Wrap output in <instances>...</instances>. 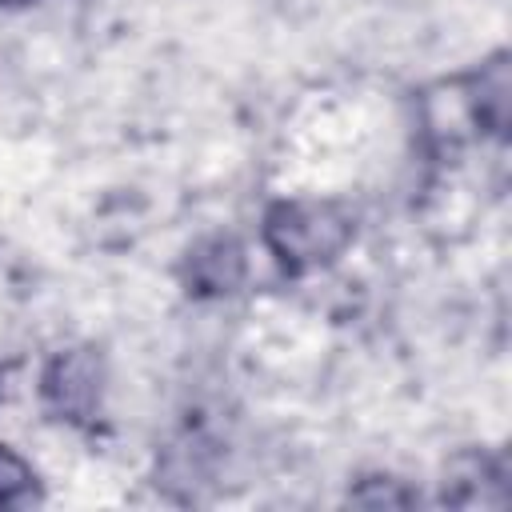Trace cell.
I'll use <instances>...</instances> for the list:
<instances>
[{"label": "cell", "instance_id": "obj_1", "mask_svg": "<svg viewBox=\"0 0 512 512\" xmlns=\"http://www.w3.org/2000/svg\"><path fill=\"white\" fill-rule=\"evenodd\" d=\"M260 240L288 276H308L336 264L356 240V216L336 200L284 196L260 216Z\"/></svg>", "mask_w": 512, "mask_h": 512}, {"label": "cell", "instance_id": "obj_2", "mask_svg": "<svg viewBox=\"0 0 512 512\" xmlns=\"http://www.w3.org/2000/svg\"><path fill=\"white\" fill-rule=\"evenodd\" d=\"M108 396V364L96 344L56 348L40 368V404L52 420L88 428L100 420Z\"/></svg>", "mask_w": 512, "mask_h": 512}, {"label": "cell", "instance_id": "obj_6", "mask_svg": "<svg viewBox=\"0 0 512 512\" xmlns=\"http://www.w3.org/2000/svg\"><path fill=\"white\" fill-rule=\"evenodd\" d=\"M40 500V472L28 456L0 440V508H28Z\"/></svg>", "mask_w": 512, "mask_h": 512}, {"label": "cell", "instance_id": "obj_3", "mask_svg": "<svg viewBox=\"0 0 512 512\" xmlns=\"http://www.w3.org/2000/svg\"><path fill=\"white\" fill-rule=\"evenodd\" d=\"M176 276L192 300H224L248 280V248L232 232H204L180 252Z\"/></svg>", "mask_w": 512, "mask_h": 512}, {"label": "cell", "instance_id": "obj_7", "mask_svg": "<svg viewBox=\"0 0 512 512\" xmlns=\"http://www.w3.org/2000/svg\"><path fill=\"white\" fill-rule=\"evenodd\" d=\"M348 500L364 504V508H408L420 496H416V488H408V480H400L392 472H372L348 488Z\"/></svg>", "mask_w": 512, "mask_h": 512}, {"label": "cell", "instance_id": "obj_4", "mask_svg": "<svg viewBox=\"0 0 512 512\" xmlns=\"http://www.w3.org/2000/svg\"><path fill=\"white\" fill-rule=\"evenodd\" d=\"M440 500L452 508H496L508 500L504 464L480 448H464L444 464L440 476Z\"/></svg>", "mask_w": 512, "mask_h": 512}, {"label": "cell", "instance_id": "obj_5", "mask_svg": "<svg viewBox=\"0 0 512 512\" xmlns=\"http://www.w3.org/2000/svg\"><path fill=\"white\" fill-rule=\"evenodd\" d=\"M508 92H512V80H508V56L504 52H496L476 72H468V80H464V104H468V116H472L476 132L504 136L508 108H512V96Z\"/></svg>", "mask_w": 512, "mask_h": 512}, {"label": "cell", "instance_id": "obj_8", "mask_svg": "<svg viewBox=\"0 0 512 512\" xmlns=\"http://www.w3.org/2000/svg\"><path fill=\"white\" fill-rule=\"evenodd\" d=\"M28 4H36V0H0V8H4V12H16V8H28Z\"/></svg>", "mask_w": 512, "mask_h": 512}]
</instances>
